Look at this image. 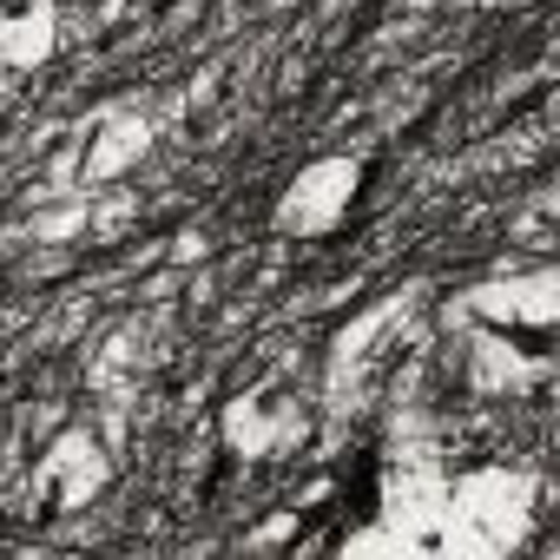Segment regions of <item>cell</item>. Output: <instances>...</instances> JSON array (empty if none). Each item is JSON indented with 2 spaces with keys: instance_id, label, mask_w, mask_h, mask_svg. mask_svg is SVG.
<instances>
[{
  "instance_id": "1",
  "label": "cell",
  "mask_w": 560,
  "mask_h": 560,
  "mask_svg": "<svg viewBox=\"0 0 560 560\" xmlns=\"http://www.w3.org/2000/svg\"><path fill=\"white\" fill-rule=\"evenodd\" d=\"M106 481H113V448L93 429H60L40 448V462L27 468L21 501H27V514H73V508L100 501Z\"/></svg>"
},
{
  "instance_id": "2",
  "label": "cell",
  "mask_w": 560,
  "mask_h": 560,
  "mask_svg": "<svg viewBox=\"0 0 560 560\" xmlns=\"http://www.w3.org/2000/svg\"><path fill=\"white\" fill-rule=\"evenodd\" d=\"M357 178H363L357 159H317V165H304L298 185H291V198L277 205V231H284V237H324V231H337V218L357 198Z\"/></svg>"
},
{
  "instance_id": "3",
  "label": "cell",
  "mask_w": 560,
  "mask_h": 560,
  "mask_svg": "<svg viewBox=\"0 0 560 560\" xmlns=\"http://www.w3.org/2000/svg\"><path fill=\"white\" fill-rule=\"evenodd\" d=\"M152 119L145 113H100L86 132H80V191H100V185H119L145 152H152Z\"/></svg>"
},
{
  "instance_id": "4",
  "label": "cell",
  "mask_w": 560,
  "mask_h": 560,
  "mask_svg": "<svg viewBox=\"0 0 560 560\" xmlns=\"http://www.w3.org/2000/svg\"><path fill=\"white\" fill-rule=\"evenodd\" d=\"M67 14H60V0H34V8H0V73H34L60 54V34Z\"/></svg>"
},
{
  "instance_id": "5",
  "label": "cell",
  "mask_w": 560,
  "mask_h": 560,
  "mask_svg": "<svg viewBox=\"0 0 560 560\" xmlns=\"http://www.w3.org/2000/svg\"><path fill=\"white\" fill-rule=\"evenodd\" d=\"M198 257H211V231H178L172 237V264H198Z\"/></svg>"
},
{
  "instance_id": "6",
  "label": "cell",
  "mask_w": 560,
  "mask_h": 560,
  "mask_svg": "<svg viewBox=\"0 0 560 560\" xmlns=\"http://www.w3.org/2000/svg\"><path fill=\"white\" fill-rule=\"evenodd\" d=\"M8 100H14V86H8V73H0V113H8Z\"/></svg>"
}]
</instances>
